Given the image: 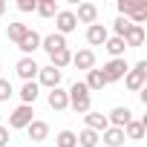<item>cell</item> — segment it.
<instances>
[{
	"mask_svg": "<svg viewBox=\"0 0 147 147\" xmlns=\"http://www.w3.org/2000/svg\"><path fill=\"white\" fill-rule=\"evenodd\" d=\"M66 95H69V110H75L78 115H87V113H90L92 95H90V90L84 87V81H75V84L66 90Z\"/></svg>",
	"mask_w": 147,
	"mask_h": 147,
	"instance_id": "cell-1",
	"label": "cell"
},
{
	"mask_svg": "<svg viewBox=\"0 0 147 147\" xmlns=\"http://www.w3.org/2000/svg\"><path fill=\"white\" fill-rule=\"evenodd\" d=\"M121 81H124V87H127L130 92H141V90L147 87V61H138L136 66H130L127 75H124Z\"/></svg>",
	"mask_w": 147,
	"mask_h": 147,
	"instance_id": "cell-2",
	"label": "cell"
},
{
	"mask_svg": "<svg viewBox=\"0 0 147 147\" xmlns=\"http://www.w3.org/2000/svg\"><path fill=\"white\" fill-rule=\"evenodd\" d=\"M127 61L124 58H110L104 66H101V75H104V81L107 84H115V81H121L124 75H127Z\"/></svg>",
	"mask_w": 147,
	"mask_h": 147,
	"instance_id": "cell-3",
	"label": "cell"
},
{
	"mask_svg": "<svg viewBox=\"0 0 147 147\" xmlns=\"http://www.w3.org/2000/svg\"><path fill=\"white\" fill-rule=\"evenodd\" d=\"M32 121H35V107H26V104L15 107L12 115H9V127L12 130H26Z\"/></svg>",
	"mask_w": 147,
	"mask_h": 147,
	"instance_id": "cell-4",
	"label": "cell"
},
{
	"mask_svg": "<svg viewBox=\"0 0 147 147\" xmlns=\"http://www.w3.org/2000/svg\"><path fill=\"white\" fill-rule=\"evenodd\" d=\"M78 29V20H75V12L72 9H61L58 15H55V32L58 35H69V32H75Z\"/></svg>",
	"mask_w": 147,
	"mask_h": 147,
	"instance_id": "cell-5",
	"label": "cell"
},
{
	"mask_svg": "<svg viewBox=\"0 0 147 147\" xmlns=\"http://www.w3.org/2000/svg\"><path fill=\"white\" fill-rule=\"evenodd\" d=\"M61 78H63V72H61V69H55V66H49V63L38 69V87L55 90V87H61Z\"/></svg>",
	"mask_w": 147,
	"mask_h": 147,
	"instance_id": "cell-6",
	"label": "cell"
},
{
	"mask_svg": "<svg viewBox=\"0 0 147 147\" xmlns=\"http://www.w3.org/2000/svg\"><path fill=\"white\" fill-rule=\"evenodd\" d=\"M46 104H49V110H55V113L69 110V95H66V90H61V87L49 90V92H46Z\"/></svg>",
	"mask_w": 147,
	"mask_h": 147,
	"instance_id": "cell-7",
	"label": "cell"
},
{
	"mask_svg": "<svg viewBox=\"0 0 147 147\" xmlns=\"http://www.w3.org/2000/svg\"><path fill=\"white\" fill-rule=\"evenodd\" d=\"M107 121H110V127L124 130V127L133 121V110H130V107H113V110H110V115H107Z\"/></svg>",
	"mask_w": 147,
	"mask_h": 147,
	"instance_id": "cell-8",
	"label": "cell"
},
{
	"mask_svg": "<svg viewBox=\"0 0 147 147\" xmlns=\"http://www.w3.org/2000/svg\"><path fill=\"white\" fill-rule=\"evenodd\" d=\"M38 69H40V66L35 63V58H20V61L15 63V72H18V75L23 78V84L38 78Z\"/></svg>",
	"mask_w": 147,
	"mask_h": 147,
	"instance_id": "cell-9",
	"label": "cell"
},
{
	"mask_svg": "<svg viewBox=\"0 0 147 147\" xmlns=\"http://www.w3.org/2000/svg\"><path fill=\"white\" fill-rule=\"evenodd\" d=\"M75 20L78 23H98V6L95 3H90V0H87V3H78V12H75Z\"/></svg>",
	"mask_w": 147,
	"mask_h": 147,
	"instance_id": "cell-10",
	"label": "cell"
},
{
	"mask_svg": "<svg viewBox=\"0 0 147 147\" xmlns=\"http://www.w3.org/2000/svg\"><path fill=\"white\" fill-rule=\"evenodd\" d=\"M107 38H110V32H107L104 23H92V26H87V43H90V46H104Z\"/></svg>",
	"mask_w": 147,
	"mask_h": 147,
	"instance_id": "cell-11",
	"label": "cell"
},
{
	"mask_svg": "<svg viewBox=\"0 0 147 147\" xmlns=\"http://www.w3.org/2000/svg\"><path fill=\"white\" fill-rule=\"evenodd\" d=\"M40 38H43V35H40V32H35V29H29V32H26V38L18 43V49L23 52V58H32V52H35V49H40Z\"/></svg>",
	"mask_w": 147,
	"mask_h": 147,
	"instance_id": "cell-12",
	"label": "cell"
},
{
	"mask_svg": "<svg viewBox=\"0 0 147 147\" xmlns=\"http://www.w3.org/2000/svg\"><path fill=\"white\" fill-rule=\"evenodd\" d=\"M72 63H75L78 69H84V72H90V69H95V52H92V49L72 52Z\"/></svg>",
	"mask_w": 147,
	"mask_h": 147,
	"instance_id": "cell-13",
	"label": "cell"
},
{
	"mask_svg": "<svg viewBox=\"0 0 147 147\" xmlns=\"http://www.w3.org/2000/svg\"><path fill=\"white\" fill-rule=\"evenodd\" d=\"M40 49H43L46 55H52V52H58V49H66V38L58 35V32L43 35V38H40Z\"/></svg>",
	"mask_w": 147,
	"mask_h": 147,
	"instance_id": "cell-14",
	"label": "cell"
},
{
	"mask_svg": "<svg viewBox=\"0 0 147 147\" xmlns=\"http://www.w3.org/2000/svg\"><path fill=\"white\" fill-rule=\"evenodd\" d=\"M124 141H127V136H124V130H118V127H107V130L101 133V144H104V147H124Z\"/></svg>",
	"mask_w": 147,
	"mask_h": 147,
	"instance_id": "cell-15",
	"label": "cell"
},
{
	"mask_svg": "<svg viewBox=\"0 0 147 147\" xmlns=\"http://www.w3.org/2000/svg\"><path fill=\"white\" fill-rule=\"evenodd\" d=\"M20 101L26 104V107H35V101H38V95H40V87H38V81H26L23 87H20Z\"/></svg>",
	"mask_w": 147,
	"mask_h": 147,
	"instance_id": "cell-16",
	"label": "cell"
},
{
	"mask_svg": "<svg viewBox=\"0 0 147 147\" xmlns=\"http://www.w3.org/2000/svg\"><path fill=\"white\" fill-rule=\"evenodd\" d=\"M144 130H147V118H133L127 127H124V136L130 141H141L144 138Z\"/></svg>",
	"mask_w": 147,
	"mask_h": 147,
	"instance_id": "cell-17",
	"label": "cell"
},
{
	"mask_svg": "<svg viewBox=\"0 0 147 147\" xmlns=\"http://www.w3.org/2000/svg\"><path fill=\"white\" fill-rule=\"evenodd\" d=\"M84 124H87V130H95V133H104V130L110 127L107 115H101V113H92V110L84 115Z\"/></svg>",
	"mask_w": 147,
	"mask_h": 147,
	"instance_id": "cell-18",
	"label": "cell"
},
{
	"mask_svg": "<svg viewBox=\"0 0 147 147\" xmlns=\"http://www.w3.org/2000/svg\"><path fill=\"white\" fill-rule=\"evenodd\" d=\"M26 133H29L32 141H46V138H49V124L40 121V118H35V121L26 127Z\"/></svg>",
	"mask_w": 147,
	"mask_h": 147,
	"instance_id": "cell-19",
	"label": "cell"
},
{
	"mask_svg": "<svg viewBox=\"0 0 147 147\" xmlns=\"http://www.w3.org/2000/svg\"><path fill=\"white\" fill-rule=\"evenodd\" d=\"M84 87L90 90V95H92V92H101V90L107 87V81H104V75H101V69H90V72H87Z\"/></svg>",
	"mask_w": 147,
	"mask_h": 147,
	"instance_id": "cell-20",
	"label": "cell"
},
{
	"mask_svg": "<svg viewBox=\"0 0 147 147\" xmlns=\"http://www.w3.org/2000/svg\"><path fill=\"white\" fill-rule=\"evenodd\" d=\"M69 63H72V52H69V46H66V49H58V52L49 55V66H55V69H61V72H63V66H69Z\"/></svg>",
	"mask_w": 147,
	"mask_h": 147,
	"instance_id": "cell-21",
	"label": "cell"
},
{
	"mask_svg": "<svg viewBox=\"0 0 147 147\" xmlns=\"http://www.w3.org/2000/svg\"><path fill=\"white\" fill-rule=\"evenodd\" d=\"M26 32H29V26H26V23H18V20L6 26V38H9V40H12L15 46H18V43H20V40L26 38Z\"/></svg>",
	"mask_w": 147,
	"mask_h": 147,
	"instance_id": "cell-22",
	"label": "cell"
},
{
	"mask_svg": "<svg viewBox=\"0 0 147 147\" xmlns=\"http://www.w3.org/2000/svg\"><path fill=\"white\" fill-rule=\"evenodd\" d=\"M75 138H78V147H98V141H101V133H95V130H81V133H75Z\"/></svg>",
	"mask_w": 147,
	"mask_h": 147,
	"instance_id": "cell-23",
	"label": "cell"
},
{
	"mask_svg": "<svg viewBox=\"0 0 147 147\" xmlns=\"http://www.w3.org/2000/svg\"><path fill=\"white\" fill-rule=\"evenodd\" d=\"M121 40H124V46H141L144 43V26H130V32Z\"/></svg>",
	"mask_w": 147,
	"mask_h": 147,
	"instance_id": "cell-24",
	"label": "cell"
},
{
	"mask_svg": "<svg viewBox=\"0 0 147 147\" xmlns=\"http://www.w3.org/2000/svg\"><path fill=\"white\" fill-rule=\"evenodd\" d=\"M104 49L110 52V58H124V49H127V46H124V40H121V38H115V35H113V38H107Z\"/></svg>",
	"mask_w": 147,
	"mask_h": 147,
	"instance_id": "cell-25",
	"label": "cell"
},
{
	"mask_svg": "<svg viewBox=\"0 0 147 147\" xmlns=\"http://www.w3.org/2000/svg\"><path fill=\"white\" fill-rule=\"evenodd\" d=\"M40 18H55L58 12H61V6L55 3V0H38V9H35Z\"/></svg>",
	"mask_w": 147,
	"mask_h": 147,
	"instance_id": "cell-26",
	"label": "cell"
},
{
	"mask_svg": "<svg viewBox=\"0 0 147 147\" xmlns=\"http://www.w3.org/2000/svg\"><path fill=\"white\" fill-rule=\"evenodd\" d=\"M55 147H78L75 133H72V130H61V133L55 136Z\"/></svg>",
	"mask_w": 147,
	"mask_h": 147,
	"instance_id": "cell-27",
	"label": "cell"
},
{
	"mask_svg": "<svg viewBox=\"0 0 147 147\" xmlns=\"http://www.w3.org/2000/svg\"><path fill=\"white\" fill-rule=\"evenodd\" d=\"M130 26H133V23H130L127 18H121V15H118V18H115V23H113V32H115V38H124V35L130 32Z\"/></svg>",
	"mask_w": 147,
	"mask_h": 147,
	"instance_id": "cell-28",
	"label": "cell"
},
{
	"mask_svg": "<svg viewBox=\"0 0 147 147\" xmlns=\"http://www.w3.org/2000/svg\"><path fill=\"white\" fill-rule=\"evenodd\" d=\"M12 95H15V90H12V81L0 78V104H3V101H9Z\"/></svg>",
	"mask_w": 147,
	"mask_h": 147,
	"instance_id": "cell-29",
	"label": "cell"
},
{
	"mask_svg": "<svg viewBox=\"0 0 147 147\" xmlns=\"http://www.w3.org/2000/svg\"><path fill=\"white\" fill-rule=\"evenodd\" d=\"M18 9L20 12H35L38 9V0H18Z\"/></svg>",
	"mask_w": 147,
	"mask_h": 147,
	"instance_id": "cell-30",
	"label": "cell"
},
{
	"mask_svg": "<svg viewBox=\"0 0 147 147\" xmlns=\"http://www.w3.org/2000/svg\"><path fill=\"white\" fill-rule=\"evenodd\" d=\"M6 144H9V127L0 124V147H6Z\"/></svg>",
	"mask_w": 147,
	"mask_h": 147,
	"instance_id": "cell-31",
	"label": "cell"
},
{
	"mask_svg": "<svg viewBox=\"0 0 147 147\" xmlns=\"http://www.w3.org/2000/svg\"><path fill=\"white\" fill-rule=\"evenodd\" d=\"M6 12V0H0V15H3Z\"/></svg>",
	"mask_w": 147,
	"mask_h": 147,
	"instance_id": "cell-32",
	"label": "cell"
},
{
	"mask_svg": "<svg viewBox=\"0 0 147 147\" xmlns=\"http://www.w3.org/2000/svg\"><path fill=\"white\" fill-rule=\"evenodd\" d=\"M0 69H3V66H0Z\"/></svg>",
	"mask_w": 147,
	"mask_h": 147,
	"instance_id": "cell-33",
	"label": "cell"
}]
</instances>
